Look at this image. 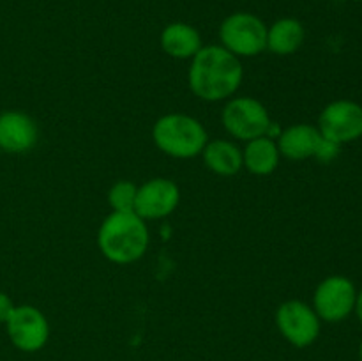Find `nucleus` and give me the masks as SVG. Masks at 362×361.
Returning <instances> with one entry per match:
<instances>
[{
    "label": "nucleus",
    "mask_w": 362,
    "mask_h": 361,
    "mask_svg": "<svg viewBox=\"0 0 362 361\" xmlns=\"http://www.w3.org/2000/svg\"><path fill=\"white\" fill-rule=\"evenodd\" d=\"M191 91L205 101H221L230 98L243 81V66L239 57L223 46H202L193 57L189 74Z\"/></svg>",
    "instance_id": "nucleus-1"
},
{
    "label": "nucleus",
    "mask_w": 362,
    "mask_h": 361,
    "mask_svg": "<svg viewBox=\"0 0 362 361\" xmlns=\"http://www.w3.org/2000/svg\"><path fill=\"white\" fill-rule=\"evenodd\" d=\"M98 244L108 260L115 264H131L147 251V225L136 212L113 211L101 223Z\"/></svg>",
    "instance_id": "nucleus-2"
},
{
    "label": "nucleus",
    "mask_w": 362,
    "mask_h": 361,
    "mask_svg": "<svg viewBox=\"0 0 362 361\" xmlns=\"http://www.w3.org/2000/svg\"><path fill=\"white\" fill-rule=\"evenodd\" d=\"M152 138L163 152L179 159L194 158L207 145V131L200 120L182 113H168L158 119Z\"/></svg>",
    "instance_id": "nucleus-3"
},
{
    "label": "nucleus",
    "mask_w": 362,
    "mask_h": 361,
    "mask_svg": "<svg viewBox=\"0 0 362 361\" xmlns=\"http://www.w3.org/2000/svg\"><path fill=\"white\" fill-rule=\"evenodd\" d=\"M223 48L235 57H255L267 48V27L251 13H233L219 27Z\"/></svg>",
    "instance_id": "nucleus-4"
},
{
    "label": "nucleus",
    "mask_w": 362,
    "mask_h": 361,
    "mask_svg": "<svg viewBox=\"0 0 362 361\" xmlns=\"http://www.w3.org/2000/svg\"><path fill=\"white\" fill-rule=\"evenodd\" d=\"M223 126L232 137L240 140H255L267 137L271 117L260 101L253 98H235L223 110Z\"/></svg>",
    "instance_id": "nucleus-5"
},
{
    "label": "nucleus",
    "mask_w": 362,
    "mask_h": 361,
    "mask_svg": "<svg viewBox=\"0 0 362 361\" xmlns=\"http://www.w3.org/2000/svg\"><path fill=\"white\" fill-rule=\"evenodd\" d=\"M318 131L334 144H346L362 137V106L339 99L325 106L318 119Z\"/></svg>",
    "instance_id": "nucleus-6"
},
{
    "label": "nucleus",
    "mask_w": 362,
    "mask_h": 361,
    "mask_svg": "<svg viewBox=\"0 0 362 361\" xmlns=\"http://www.w3.org/2000/svg\"><path fill=\"white\" fill-rule=\"evenodd\" d=\"M281 335L296 347H308L320 335V317L303 301H286L276 311Z\"/></svg>",
    "instance_id": "nucleus-7"
},
{
    "label": "nucleus",
    "mask_w": 362,
    "mask_h": 361,
    "mask_svg": "<svg viewBox=\"0 0 362 361\" xmlns=\"http://www.w3.org/2000/svg\"><path fill=\"white\" fill-rule=\"evenodd\" d=\"M357 292L354 283L345 276H329L317 287L313 303L322 321L339 322L356 308Z\"/></svg>",
    "instance_id": "nucleus-8"
},
{
    "label": "nucleus",
    "mask_w": 362,
    "mask_h": 361,
    "mask_svg": "<svg viewBox=\"0 0 362 361\" xmlns=\"http://www.w3.org/2000/svg\"><path fill=\"white\" fill-rule=\"evenodd\" d=\"M6 326L11 342L25 353H35L48 342V321L37 308L30 306V304L14 306Z\"/></svg>",
    "instance_id": "nucleus-9"
},
{
    "label": "nucleus",
    "mask_w": 362,
    "mask_h": 361,
    "mask_svg": "<svg viewBox=\"0 0 362 361\" xmlns=\"http://www.w3.org/2000/svg\"><path fill=\"white\" fill-rule=\"evenodd\" d=\"M180 191L173 180L156 177L138 188L134 212L141 219H158L172 214L179 205Z\"/></svg>",
    "instance_id": "nucleus-10"
},
{
    "label": "nucleus",
    "mask_w": 362,
    "mask_h": 361,
    "mask_svg": "<svg viewBox=\"0 0 362 361\" xmlns=\"http://www.w3.org/2000/svg\"><path fill=\"white\" fill-rule=\"evenodd\" d=\"M37 124L23 112L0 113V149L27 152L37 144Z\"/></svg>",
    "instance_id": "nucleus-11"
},
{
    "label": "nucleus",
    "mask_w": 362,
    "mask_h": 361,
    "mask_svg": "<svg viewBox=\"0 0 362 361\" xmlns=\"http://www.w3.org/2000/svg\"><path fill=\"white\" fill-rule=\"evenodd\" d=\"M322 142L318 127L310 124H296L279 134V154L288 159H306L317 154V149Z\"/></svg>",
    "instance_id": "nucleus-12"
},
{
    "label": "nucleus",
    "mask_w": 362,
    "mask_h": 361,
    "mask_svg": "<svg viewBox=\"0 0 362 361\" xmlns=\"http://www.w3.org/2000/svg\"><path fill=\"white\" fill-rule=\"evenodd\" d=\"M161 46L173 59H193L200 52L202 38L194 27L177 21L161 32Z\"/></svg>",
    "instance_id": "nucleus-13"
},
{
    "label": "nucleus",
    "mask_w": 362,
    "mask_h": 361,
    "mask_svg": "<svg viewBox=\"0 0 362 361\" xmlns=\"http://www.w3.org/2000/svg\"><path fill=\"white\" fill-rule=\"evenodd\" d=\"M303 23L296 18H281L267 28V48L276 55H290L297 52L304 42Z\"/></svg>",
    "instance_id": "nucleus-14"
},
{
    "label": "nucleus",
    "mask_w": 362,
    "mask_h": 361,
    "mask_svg": "<svg viewBox=\"0 0 362 361\" xmlns=\"http://www.w3.org/2000/svg\"><path fill=\"white\" fill-rule=\"evenodd\" d=\"M243 163L255 176H269L278 168L279 149L271 137L250 140L243 152Z\"/></svg>",
    "instance_id": "nucleus-15"
},
{
    "label": "nucleus",
    "mask_w": 362,
    "mask_h": 361,
    "mask_svg": "<svg viewBox=\"0 0 362 361\" xmlns=\"http://www.w3.org/2000/svg\"><path fill=\"white\" fill-rule=\"evenodd\" d=\"M204 161L212 172L219 176H233L240 170L243 163V152L239 151L237 145L226 140H212L207 142V145L202 151Z\"/></svg>",
    "instance_id": "nucleus-16"
},
{
    "label": "nucleus",
    "mask_w": 362,
    "mask_h": 361,
    "mask_svg": "<svg viewBox=\"0 0 362 361\" xmlns=\"http://www.w3.org/2000/svg\"><path fill=\"white\" fill-rule=\"evenodd\" d=\"M136 193V184L131 183V180H119L110 190L108 202L115 212H134Z\"/></svg>",
    "instance_id": "nucleus-17"
},
{
    "label": "nucleus",
    "mask_w": 362,
    "mask_h": 361,
    "mask_svg": "<svg viewBox=\"0 0 362 361\" xmlns=\"http://www.w3.org/2000/svg\"><path fill=\"white\" fill-rule=\"evenodd\" d=\"M338 152H339V144H334V142L322 137V142L320 145H318L315 158H318L320 161H331V159H334L336 156H338Z\"/></svg>",
    "instance_id": "nucleus-18"
},
{
    "label": "nucleus",
    "mask_w": 362,
    "mask_h": 361,
    "mask_svg": "<svg viewBox=\"0 0 362 361\" xmlns=\"http://www.w3.org/2000/svg\"><path fill=\"white\" fill-rule=\"evenodd\" d=\"M14 310V304L7 294L0 292V324H6Z\"/></svg>",
    "instance_id": "nucleus-19"
},
{
    "label": "nucleus",
    "mask_w": 362,
    "mask_h": 361,
    "mask_svg": "<svg viewBox=\"0 0 362 361\" xmlns=\"http://www.w3.org/2000/svg\"><path fill=\"white\" fill-rule=\"evenodd\" d=\"M354 310H357V317H359V321L362 322V290L359 294H357V301H356V308Z\"/></svg>",
    "instance_id": "nucleus-20"
},
{
    "label": "nucleus",
    "mask_w": 362,
    "mask_h": 361,
    "mask_svg": "<svg viewBox=\"0 0 362 361\" xmlns=\"http://www.w3.org/2000/svg\"><path fill=\"white\" fill-rule=\"evenodd\" d=\"M359 360L362 361V342H361V345H359Z\"/></svg>",
    "instance_id": "nucleus-21"
},
{
    "label": "nucleus",
    "mask_w": 362,
    "mask_h": 361,
    "mask_svg": "<svg viewBox=\"0 0 362 361\" xmlns=\"http://www.w3.org/2000/svg\"><path fill=\"white\" fill-rule=\"evenodd\" d=\"M0 151H2V149H0Z\"/></svg>",
    "instance_id": "nucleus-22"
}]
</instances>
